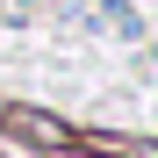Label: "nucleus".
Wrapping results in <instances>:
<instances>
[{
  "instance_id": "obj_1",
  "label": "nucleus",
  "mask_w": 158,
  "mask_h": 158,
  "mask_svg": "<svg viewBox=\"0 0 158 158\" xmlns=\"http://www.w3.org/2000/svg\"><path fill=\"white\" fill-rule=\"evenodd\" d=\"M7 129H22V137L43 144V151H65V144H72V129H65L58 115H43V108H7Z\"/></svg>"
}]
</instances>
